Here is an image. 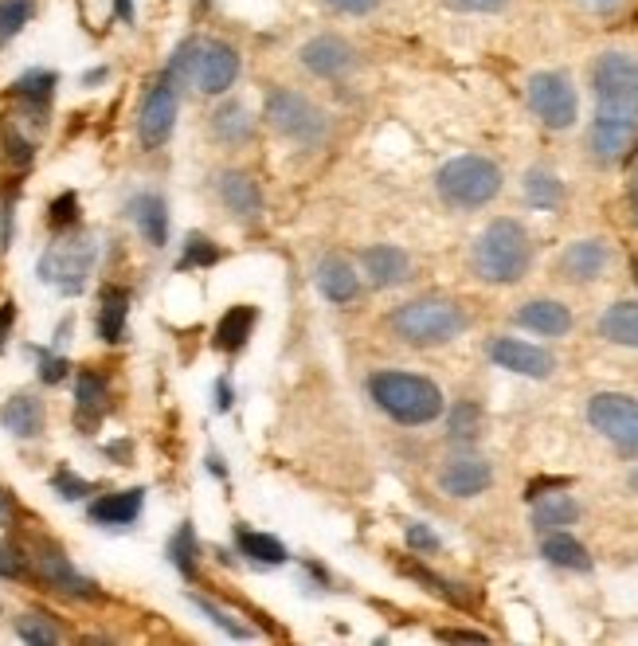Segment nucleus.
Returning a JSON list of instances; mask_svg holds the SVG:
<instances>
[{
	"mask_svg": "<svg viewBox=\"0 0 638 646\" xmlns=\"http://www.w3.org/2000/svg\"><path fill=\"white\" fill-rule=\"evenodd\" d=\"M126 318H129V291L122 286H110L102 294V306H99V337L102 341H122L126 337Z\"/></svg>",
	"mask_w": 638,
	"mask_h": 646,
	"instance_id": "27",
	"label": "nucleus"
},
{
	"mask_svg": "<svg viewBox=\"0 0 638 646\" xmlns=\"http://www.w3.org/2000/svg\"><path fill=\"white\" fill-rule=\"evenodd\" d=\"M236 545L243 556H251L255 565H286V548L283 541H274L271 533H255V529H239Z\"/></svg>",
	"mask_w": 638,
	"mask_h": 646,
	"instance_id": "31",
	"label": "nucleus"
},
{
	"mask_svg": "<svg viewBox=\"0 0 638 646\" xmlns=\"http://www.w3.org/2000/svg\"><path fill=\"white\" fill-rule=\"evenodd\" d=\"M490 483H493L490 463L475 455H458L438 471V486L451 498H478L482 490H490Z\"/></svg>",
	"mask_w": 638,
	"mask_h": 646,
	"instance_id": "14",
	"label": "nucleus"
},
{
	"mask_svg": "<svg viewBox=\"0 0 638 646\" xmlns=\"http://www.w3.org/2000/svg\"><path fill=\"white\" fill-rule=\"evenodd\" d=\"M176 75L164 71L161 79L149 87L146 102H141V114H137V137H141V146L146 149H161L164 141H169V134H173L176 126V106H181V99H176Z\"/></svg>",
	"mask_w": 638,
	"mask_h": 646,
	"instance_id": "9",
	"label": "nucleus"
},
{
	"mask_svg": "<svg viewBox=\"0 0 638 646\" xmlns=\"http://www.w3.org/2000/svg\"><path fill=\"white\" fill-rule=\"evenodd\" d=\"M408 545L420 548V553H435L438 548V537L431 533L428 525H408Z\"/></svg>",
	"mask_w": 638,
	"mask_h": 646,
	"instance_id": "45",
	"label": "nucleus"
},
{
	"mask_svg": "<svg viewBox=\"0 0 638 646\" xmlns=\"http://www.w3.org/2000/svg\"><path fill=\"white\" fill-rule=\"evenodd\" d=\"M219 259V251L208 243V239H201V236H189V247H184V259H181V267L189 271V267H208V263H216Z\"/></svg>",
	"mask_w": 638,
	"mask_h": 646,
	"instance_id": "39",
	"label": "nucleus"
},
{
	"mask_svg": "<svg viewBox=\"0 0 638 646\" xmlns=\"http://www.w3.org/2000/svg\"><path fill=\"white\" fill-rule=\"evenodd\" d=\"M438 638L443 643H486V635H478V631H438Z\"/></svg>",
	"mask_w": 638,
	"mask_h": 646,
	"instance_id": "48",
	"label": "nucleus"
},
{
	"mask_svg": "<svg viewBox=\"0 0 638 646\" xmlns=\"http://www.w3.org/2000/svg\"><path fill=\"white\" fill-rule=\"evenodd\" d=\"M0 513H9V501H4V494H0Z\"/></svg>",
	"mask_w": 638,
	"mask_h": 646,
	"instance_id": "56",
	"label": "nucleus"
},
{
	"mask_svg": "<svg viewBox=\"0 0 638 646\" xmlns=\"http://www.w3.org/2000/svg\"><path fill=\"white\" fill-rule=\"evenodd\" d=\"M635 283H638V259H635Z\"/></svg>",
	"mask_w": 638,
	"mask_h": 646,
	"instance_id": "57",
	"label": "nucleus"
},
{
	"mask_svg": "<svg viewBox=\"0 0 638 646\" xmlns=\"http://www.w3.org/2000/svg\"><path fill=\"white\" fill-rule=\"evenodd\" d=\"M216 396H219V411H228L231 408V388H228V381H219V388H216Z\"/></svg>",
	"mask_w": 638,
	"mask_h": 646,
	"instance_id": "52",
	"label": "nucleus"
},
{
	"mask_svg": "<svg viewBox=\"0 0 638 646\" xmlns=\"http://www.w3.org/2000/svg\"><path fill=\"white\" fill-rule=\"evenodd\" d=\"M298 55L318 79H341V75H349L356 67L353 44H345L341 36H314Z\"/></svg>",
	"mask_w": 638,
	"mask_h": 646,
	"instance_id": "13",
	"label": "nucleus"
},
{
	"mask_svg": "<svg viewBox=\"0 0 638 646\" xmlns=\"http://www.w3.org/2000/svg\"><path fill=\"white\" fill-rule=\"evenodd\" d=\"M169 556H173V565L181 568L184 576H196V537H192V525H181L176 529L173 545H169Z\"/></svg>",
	"mask_w": 638,
	"mask_h": 646,
	"instance_id": "36",
	"label": "nucleus"
},
{
	"mask_svg": "<svg viewBox=\"0 0 638 646\" xmlns=\"http://www.w3.org/2000/svg\"><path fill=\"white\" fill-rule=\"evenodd\" d=\"M0 423L20 439H36L44 431V404L36 396H12L4 408H0Z\"/></svg>",
	"mask_w": 638,
	"mask_h": 646,
	"instance_id": "22",
	"label": "nucleus"
},
{
	"mask_svg": "<svg viewBox=\"0 0 638 646\" xmlns=\"http://www.w3.org/2000/svg\"><path fill=\"white\" fill-rule=\"evenodd\" d=\"M39 376H44L47 384H59L67 376V361H64V356L39 353Z\"/></svg>",
	"mask_w": 638,
	"mask_h": 646,
	"instance_id": "43",
	"label": "nucleus"
},
{
	"mask_svg": "<svg viewBox=\"0 0 638 646\" xmlns=\"http://www.w3.org/2000/svg\"><path fill=\"white\" fill-rule=\"evenodd\" d=\"M368 392L373 400L380 404L396 423L403 428H420V423H431V419L443 416V392H438L435 381L415 373H376L368 381Z\"/></svg>",
	"mask_w": 638,
	"mask_h": 646,
	"instance_id": "3",
	"label": "nucleus"
},
{
	"mask_svg": "<svg viewBox=\"0 0 638 646\" xmlns=\"http://www.w3.org/2000/svg\"><path fill=\"white\" fill-rule=\"evenodd\" d=\"M600 333L615 345L638 349V302H615L600 318Z\"/></svg>",
	"mask_w": 638,
	"mask_h": 646,
	"instance_id": "25",
	"label": "nucleus"
},
{
	"mask_svg": "<svg viewBox=\"0 0 638 646\" xmlns=\"http://www.w3.org/2000/svg\"><path fill=\"white\" fill-rule=\"evenodd\" d=\"M12 318H16V306H12V302H9V306L0 310V345H4V333H9V329H12Z\"/></svg>",
	"mask_w": 638,
	"mask_h": 646,
	"instance_id": "51",
	"label": "nucleus"
},
{
	"mask_svg": "<svg viewBox=\"0 0 638 646\" xmlns=\"http://www.w3.org/2000/svg\"><path fill=\"white\" fill-rule=\"evenodd\" d=\"M219 201H224V208L236 219H259V212H263V192H259V184L247 173H236V169L219 177Z\"/></svg>",
	"mask_w": 638,
	"mask_h": 646,
	"instance_id": "16",
	"label": "nucleus"
},
{
	"mask_svg": "<svg viewBox=\"0 0 638 646\" xmlns=\"http://www.w3.org/2000/svg\"><path fill=\"white\" fill-rule=\"evenodd\" d=\"M517 326L533 329V333H545V337H565L572 329V314L568 306L552 298H537V302H525L517 310Z\"/></svg>",
	"mask_w": 638,
	"mask_h": 646,
	"instance_id": "19",
	"label": "nucleus"
},
{
	"mask_svg": "<svg viewBox=\"0 0 638 646\" xmlns=\"http://www.w3.org/2000/svg\"><path fill=\"white\" fill-rule=\"evenodd\" d=\"M490 356H493V364H502L510 373L533 376V381H545V376H552V369H557L552 353H545L540 345H529V341H517V337H498V341H490Z\"/></svg>",
	"mask_w": 638,
	"mask_h": 646,
	"instance_id": "12",
	"label": "nucleus"
},
{
	"mask_svg": "<svg viewBox=\"0 0 638 646\" xmlns=\"http://www.w3.org/2000/svg\"><path fill=\"white\" fill-rule=\"evenodd\" d=\"M392 329L408 345H447L466 329V314L447 298H415L392 314Z\"/></svg>",
	"mask_w": 638,
	"mask_h": 646,
	"instance_id": "5",
	"label": "nucleus"
},
{
	"mask_svg": "<svg viewBox=\"0 0 638 646\" xmlns=\"http://www.w3.org/2000/svg\"><path fill=\"white\" fill-rule=\"evenodd\" d=\"M510 0H447L451 12H502Z\"/></svg>",
	"mask_w": 638,
	"mask_h": 646,
	"instance_id": "42",
	"label": "nucleus"
},
{
	"mask_svg": "<svg viewBox=\"0 0 638 646\" xmlns=\"http://www.w3.org/2000/svg\"><path fill=\"white\" fill-rule=\"evenodd\" d=\"M255 318H259L255 306H236V310H228L216 326V345L224 349V353H239V349L247 345L251 329H255Z\"/></svg>",
	"mask_w": 638,
	"mask_h": 646,
	"instance_id": "28",
	"label": "nucleus"
},
{
	"mask_svg": "<svg viewBox=\"0 0 638 646\" xmlns=\"http://www.w3.org/2000/svg\"><path fill=\"white\" fill-rule=\"evenodd\" d=\"M129 212H134L146 243H153V247L169 243V208H164V201L157 196V192H141V196H134Z\"/></svg>",
	"mask_w": 638,
	"mask_h": 646,
	"instance_id": "21",
	"label": "nucleus"
},
{
	"mask_svg": "<svg viewBox=\"0 0 638 646\" xmlns=\"http://www.w3.org/2000/svg\"><path fill=\"white\" fill-rule=\"evenodd\" d=\"M540 553H545L557 568H572V573H588V568H592V556H588V548L580 545L576 537H568L565 529L548 533Z\"/></svg>",
	"mask_w": 638,
	"mask_h": 646,
	"instance_id": "29",
	"label": "nucleus"
},
{
	"mask_svg": "<svg viewBox=\"0 0 638 646\" xmlns=\"http://www.w3.org/2000/svg\"><path fill=\"white\" fill-rule=\"evenodd\" d=\"M588 419L603 439H612L623 451H638V400L623 392H600L588 404Z\"/></svg>",
	"mask_w": 638,
	"mask_h": 646,
	"instance_id": "10",
	"label": "nucleus"
},
{
	"mask_svg": "<svg viewBox=\"0 0 638 646\" xmlns=\"http://www.w3.org/2000/svg\"><path fill=\"white\" fill-rule=\"evenodd\" d=\"M630 212H635V224H638V169H635V181H630Z\"/></svg>",
	"mask_w": 638,
	"mask_h": 646,
	"instance_id": "53",
	"label": "nucleus"
},
{
	"mask_svg": "<svg viewBox=\"0 0 638 646\" xmlns=\"http://www.w3.org/2000/svg\"><path fill=\"white\" fill-rule=\"evenodd\" d=\"M361 263H365V274L373 286H396V283H403L411 271L408 256H403L400 247H388V243L368 247L365 256H361Z\"/></svg>",
	"mask_w": 638,
	"mask_h": 646,
	"instance_id": "20",
	"label": "nucleus"
},
{
	"mask_svg": "<svg viewBox=\"0 0 638 646\" xmlns=\"http://www.w3.org/2000/svg\"><path fill=\"white\" fill-rule=\"evenodd\" d=\"M525 201L533 204V208H557L560 201H565V189H560V181L548 169H529V177H525Z\"/></svg>",
	"mask_w": 638,
	"mask_h": 646,
	"instance_id": "32",
	"label": "nucleus"
},
{
	"mask_svg": "<svg viewBox=\"0 0 638 646\" xmlns=\"http://www.w3.org/2000/svg\"><path fill=\"white\" fill-rule=\"evenodd\" d=\"M94 259H99V247H94L91 236L59 239L39 259V279L59 294H82V286L94 271Z\"/></svg>",
	"mask_w": 638,
	"mask_h": 646,
	"instance_id": "6",
	"label": "nucleus"
},
{
	"mask_svg": "<svg viewBox=\"0 0 638 646\" xmlns=\"http://www.w3.org/2000/svg\"><path fill=\"white\" fill-rule=\"evenodd\" d=\"M118 12H122V20H134V9H129V0H118Z\"/></svg>",
	"mask_w": 638,
	"mask_h": 646,
	"instance_id": "54",
	"label": "nucleus"
},
{
	"mask_svg": "<svg viewBox=\"0 0 638 646\" xmlns=\"http://www.w3.org/2000/svg\"><path fill=\"white\" fill-rule=\"evenodd\" d=\"M212 134H216L224 146H243V141H251L255 126H251V118H247V110L239 106V102H228V106H219L216 114H212Z\"/></svg>",
	"mask_w": 638,
	"mask_h": 646,
	"instance_id": "30",
	"label": "nucleus"
},
{
	"mask_svg": "<svg viewBox=\"0 0 638 646\" xmlns=\"http://www.w3.org/2000/svg\"><path fill=\"white\" fill-rule=\"evenodd\" d=\"M338 12H345V16H368V12L380 4V0H329Z\"/></svg>",
	"mask_w": 638,
	"mask_h": 646,
	"instance_id": "46",
	"label": "nucleus"
},
{
	"mask_svg": "<svg viewBox=\"0 0 638 646\" xmlns=\"http://www.w3.org/2000/svg\"><path fill=\"white\" fill-rule=\"evenodd\" d=\"M595 122L592 154L600 161H623L638 141V59L627 52H607L592 67Z\"/></svg>",
	"mask_w": 638,
	"mask_h": 646,
	"instance_id": "1",
	"label": "nucleus"
},
{
	"mask_svg": "<svg viewBox=\"0 0 638 646\" xmlns=\"http://www.w3.org/2000/svg\"><path fill=\"white\" fill-rule=\"evenodd\" d=\"M435 189L438 196L458 212H470V208H482L490 204L498 192H502V169L490 161V157H455L438 169L435 177Z\"/></svg>",
	"mask_w": 638,
	"mask_h": 646,
	"instance_id": "4",
	"label": "nucleus"
},
{
	"mask_svg": "<svg viewBox=\"0 0 638 646\" xmlns=\"http://www.w3.org/2000/svg\"><path fill=\"white\" fill-rule=\"evenodd\" d=\"M529 106L548 129H568L580 114V99L568 75L560 71H537L529 79Z\"/></svg>",
	"mask_w": 638,
	"mask_h": 646,
	"instance_id": "8",
	"label": "nucleus"
},
{
	"mask_svg": "<svg viewBox=\"0 0 638 646\" xmlns=\"http://www.w3.org/2000/svg\"><path fill=\"white\" fill-rule=\"evenodd\" d=\"M75 216H79V201H75V192H64L52 204V228H67V224H75Z\"/></svg>",
	"mask_w": 638,
	"mask_h": 646,
	"instance_id": "41",
	"label": "nucleus"
},
{
	"mask_svg": "<svg viewBox=\"0 0 638 646\" xmlns=\"http://www.w3.org/2000/svg\"><path fill=\"white\" fill-rule=\"evenodd\" d=\"M478 431H482V408L478 404H458L451 411V439L455 443H470V439H478Z\"/></svg>",
	"mask_w": 638,
	"mask_h": 646,
	"instance_id": "34",
	"label": "nucleus"
},
{
	"mask_svg": "<svg viewBox=\"0 0 638 646\" xmlns=\"http://www.w3.org/2000/svg\"><path fill=\"white\" fill-rule=\"evenodd\" d=\"M16 635L24 638V643H32V646H55V643H59V631H55L52 623L39 620V615H20V620H16Z\"/></svg>",
	"mask_w": 638,
	"mask_h": 646,
	"instance_id": "37",
	"label": "nucleus"
},
{
	"mask_svg": "<svg viewBox=\"0 0 638 646\" xmlns=\"http://www.w3.org/2000/svg\"><path fill=\"white\" fill-rule=\"evenodd\" d=\"M20 573H24V560L9 545H0V576H20Z\"/></svg>",
	"mask_w": 638,
	"mask_h": 646,
	"instance_id": "47",
	"label": "nucleus"
},
{
	"mask_svg": "<svg viewBox=\"0 0 638 646\" xmlns=\"http://www.w3.org/2000/svg\"><path fill=\"white\" fill-rule=\"evenodd\" d=\"M141 501H146L141 490L106 494L91 506V521H99V525H134L137 513H141Z\"/></svg>",
	"mask_w": 638,
	"mask_h": 646,
	"instance_id": "24",
	"label": "nucleus"
},
{
	"mask_svg": "<svg viewBox=\"0 0 638 646\" xmlns=\"http://www.w3.org/2000/svg\"><path fill=\"white\" fill-rule=\"evenodd\" d=\"M4 146H9V157H12L16 165H27V161H32V146H27L24 137H20L12 126H4Z\"/></svg>",
	"mask_w": 638,
	"mask_h": 646,
	"instance_id": "44",
	"label": "nucleus"
},
{
	"mask_svg": "<svg viewBox=\"0 0 638 646\" xmlns=\"http://www.w3.org/2000/svg\"><path fill=\"white\" fill-rule=\"evenodd\" d=\"M603 267H607V243L603 239H580V243H572L565 251V259H560V271L572 279V283H592V279H600Z\"/></svg>",
	"mask_w": 638,
	"mask_h": 646,
	"instance_id": "18",
	"label": "nucleus"
},
{
	"mask_svg": "<svg viewBox=\"0 0 638 646\" xmlns=\"http://www.w3.org/2000/svg\"><path fill=\"white\" fill-rule=\"evenodd\" d=\"M533 263L529 231L521 228L517 219H493L490 228L478 236L475 243V271L478 279L498 286L521 283Z\"/></svg>",
	"mask_w": 638,
	"mask_h": 646,
	"instance_id": "2",
	"label": "nucleus"
},
{
	"mask_svg": "<svg viewBox=\"0 0 638 646\" xmlns=\"http://www.w3.org/2000/svg\"><path fill=\"white\" fill-rule=\"evenodd\" d=\"M239 79V52L224 39H204L196 47V64H192V82L204 94H228Z\"/></svg>",
	"mask_w": 638,
	"mask_h": 646,
	"instance_id": "11",
	"label": "nucleus"
},
{
	"mask_svg": "<svg viewBox=\"0 0 638 646\" xmlns=\"http://www.w3.org/2000/svg\"><path fill=\"white\" fill-rule=\"evenodd\" d=\"M266 122H271L274 129L283 137H290L294 146H321V137H326V110L314 106L306 94L298 91H274L271 99H266Z\"/></svg>",
	"mask_w": 638,
	"mask_h": 646,
	"instance_id": "7",
	"label": "nucleus"
},
{
	"mask_svg": "<svg viewBox=\"0 0 638 646\" xmlns=\"http://www.w3.org/2000/svg\"><path fill=\"white\" fill-rule=\"evenodd\" d=\"M55 490H59V498L75 501V498H82V494H91V483H82L79 474H71V471H59L55 474Z\"/></svg>",
	"mask_w": 638,
	"mask_h": 646,
	"instance_id": "40",
	"label": "nucleus"
},
{
	"mask_svg": "<svg viewBox=\"0 0 638 646\" xmlns=\"http://www.w3.org/2000/svg\"><path fill=\"white\" fill-rule=\"evenodd\" d=\"M52 94H55V75L52 71H32V75H24V79L16 82V99L27 102V106L36 110V114L47 106V102H52Z\"/></svg>",
	"mask_w": 638,
	"mask_h": 646,
	"instance_id": "33",
	"label": "nucleus"
},
{
	"mask_svg": "<svg viewBox=\"0 0 638 646\" xmlns=\"http://www.w3.org/2000/svg\"><path fill=\"white\" fill-rule=\"evenodd\" d=\"M565 486H568V478H540V483H533V486H529V501H533V498H540V494H545V490H565Z\"/></svg>",
	"mask_w": 638,
	"mask_h": 646,
	"instance_id": "49",
	"label": "nucleus"
},
{
	"mask_svg": "<svg viewBox=\"0 0 638 646\" xmlns=\"http://www.w3.org/2000/svg\"><path fill=\"white\" fill-rule=\"evenodd\" d=\"M32 20V0H0V44L12 39Z\"/></svg>",
	"mask_w": 638,
	"mask_h": 646,
	"instance_id": "35",
	"label": "nucleus"
},
{
	"mask_svg": "<svg viewBox=\"0 0 638 646\" xmlns=\"http://www.w3.org/2000/svg\"><path fill=\"white\" fill-rule=\"evenodd\" d=\"M580 4L592 9V12H600V16H612V12L623 9V0H580Z\"/></svg>",
	"mask_w": 638,
	"mask_h": 646,
	"instance_id": "50",
	"label": "nucleus"
},
{
	"mask_svg": "<svg viewBox=\"0 0 638 646\" xmlns=\"http://www.w3.org/2000/svg\"><path fill=\"white\" fill-rule=\"evenodd\" d=\"M192 603H196V608H201L204 615H208V620H216V627H224L231 638H247V635H251V631H247L243 623H236V620H231V615H228V611H224V608H216V603H212V600H204V596H192Z\"/></svg>",
	"mask_w": 638,
	"mask_h": 646,
	"instance_id": "38",
	"label": "nucleus"
},
{
	"mask_svg": "<svg viewBox=\"0 0 638 646\" xmlns=\"http://www.w3.org/2000/svg\"><path fill=\"white\" fill-rule=\"evenodd\" d=\"M318 286L333 306H345V302H353L361 294V274L341 256H326L318 263Z\"/></svg>",
	"mask_w": 638,
	"mask_h": 646,
	"instance_id": "17",
	"label": "nucleus"
},
{
	"mask_svg": "<svg viewBox=\"0 0 638 646\" xmlns=\"http://www.w3.org/2000/svg\"><path fill=\"white\" fill-rule=\"evenodd\" d=\"M630 490H638V466L630 471Z\"/></svg>",
	"mask_w": 638,
	"mask_h": 646,
	"instance_id": "55",
	"label": "nucleus"
},
{
	"mask_svg": "<svg viewBox=\"0 0 638 646\" xmlns=\"http://www.w3.org/2000/svg\"><path fill=\"white\" fill-rule=\"evenodd\" d=\"M75 400H79V428L94 431V423L106 411V381L99 373H79V384H75Z\"/></svg>",
	"mask_w": 638,
	"mask_h": 646,
	"instance_id": "26",
	"label": "nucleus"
},
{
	"mask_svg": "<svg viewBox=\"0 0 638 646\" xmlns=\"http://www.w3.org/2000/svg\"><path fill=\"white\" fill-rule=\"evenodd\" d=\"M36 565H39V576H44L52 588H59V592H67V596H82V600H94L99 596V588H94L91 580L82 573H75L71 568V560H67L59 548H52V545H39V553H36Z\"/></svg>",
	"mask_w": 638,
	"mask_h": 646,
	"instance_id": "15",
	"label": "nucleus"
},
{
	"mask_svg": "<svg viewBox=\"0 0 638 646\" xmlns=\"http://www.w3.org/2000/svg\"><path fill=\"white\" fill-rule=\"evenodd\" d=\"M533 501H537L533 506V529H540V533H557V529L576 525V518H580V506L568 494H540Z\"/></svg>",
	"mask_w": 638,
	"mask_h": 646,
	"instance_id": "23",
	"label": "nucleus"
}]
</instances>
